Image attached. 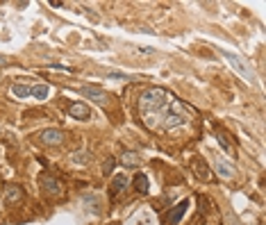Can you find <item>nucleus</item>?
Returning a JSON list of instances; mask_svg holds the SVG:
<instances>
[{"label": "nucleus", "instance_id": "f257e3e1", "mask_svg": "<svg viewBox=\"0 0 266 225\" xmlns=\"http://www.w3.org/2000/svg\"><path fill=\"white\" fill-rule=\"evenodd\" d=\"M139 114L146 128L169 132L187 125L191 109L162 87H150L139 96Z\"/></svg>", "mask_w": 266, "mask_h": 225}, {"label": "nucleus", "instance_id": "f03ea898", "mask_svg": "<svg viewBox=\"0 0 266 225\" xmlns=\"http://www.w3.org/2000/svg\"><path fill=\"white\" fill-rule=\"evenodd\" d=\"M221 55L228 60V64L232 68H235L236 73L241 75V77H246V80H250V82H255V73L250 71V66H246V61L239 57V55H235V53H230V50H223L221 48Z\"/></svg>", "mask_w": 266, "mask_h": 225}, {"label": "nucleus", "instance_id": "7ed1b4c3", "mask_svg": "<svg viewBox=\"0 0 266 225\" xmlns=\"http://www.w3.org/2000/svg\"><path fill=\"white\" fill-rule=\"evenodd\" d=\"M82 96L87 100H94L96 105H107V100H110V96L103 89H98V87H82Z\"/></svg>", "mask_w": 266, "mask_h": 225}, {"label": "nucleus", "instance_id": "20e7f679", "mask_svg": "<svg viewBox=\"0 0 266 225\" xmlns=\"http://www.w3.org/2000/svg\"><path fill=\"white\" fill-rule=\"evenodd\" d=\"M41 143H46V146H62L64 143V132L57 128H48L41 132Z\"/></svg>", "mask_w": 266, "mask_h": 225}, {"label": "nucleus", "instance_id": "39448f33", "mask_svg": "<svg viewBox=\"0 0 266 225\" xmlns=\"http://www.w3.org/2000/svg\"><path fill=\"white\" fill-rule=\"evenodd\" d=\"M41 189H44L46 194H52V195H59L64 191V184L57 180V178H52V175H41Z\"/></svg>", "mask_w": 266, "mask_h": 225}, {"label": "nucleus", "instance_id": "423d86ee", "mask_svg": "<svg viewBox=\"0 0 266 225\" xmlns=\"http://www.w3.org/2000/svg\"><path fill=\"white\" fill-rule=\"evenodd\" d=\"M187 207H189V200H182L180 205H175L173 210L166 214V218H164V225H177L180 221H182V216H185Z\"/></svg>", "mask_w": 266, "mask_h": 225}, {"label": "nucleus", "instance_id": "0eeeda50", "mask_svg": "<svg viewBox=\"0 0 266 225\" xmlns=\"http://www.w3.org/2000/svg\"><path fill=\"white\" fill-rule=\"evenodd\" d=\"M23 200V189L18 184H7L5 187V203L7 205H18Z\"/></svg>", "mask_w": 266, "mask_h": 225}, {"label": "nucleus", "instance_id": "6e6552de", "mask_svg": "<svg viewBox=\"0 0 266 225\" xmlns=\"http://www.w3.org/2000/svg\"><path fill=\"white\" fill-rule=\"evenodd\" d=\"M68 116L78 120H87L91 116V112H89V107L84 103H73V105H68Z\"/></svg>", "mask_w": 266, "mask_h": 225}, {"label": "nucleus", "instance_id": "1a4fd4ad", "mask_svg": "<svg viewBox=\"0 0 266 225\" xmlns=\"http://www.w3.org/2000/svg\"><path fill=\"white\" fill-rule=\"evenodd\" d=\"M193 171H196V178L203 182H209L212 180V171H209V166L203 162V159H193Z\"/></svg>", "mask_w": 266, "mask_h": 225}, {"label": "nucleus", "instance_id": "9d476101", "mask_svg": "<svg viewBox=\"0 0 266 225\" xmlns=\"http://www.w3.org/2000/svg\"><path fill=\"white\" fill-rule=\"evenodd\" d=\"M118 162L123 166H127V168H137V166H141V155H137L132 150H125V152L118 157Z\"/></svg>", "mask_w": 266, "mask_h": 225}, {"label": "nucleus", "instance_id": "9b49d317", "mask_svg": "<svg viewBox=\"0 0 266 225\" xmlns=\"http://www.w3.org/2000/svg\"><path fill=\"white\" fill-rule=\"evenodd\" d=\"M125 187H127V175L125 173H116V175H114V182H111V195L125 191Z\"/></svg>", "mask_w": 266, "mask_h": 225}, {"label": "nucleus", "instance_id": "f8f14e48", "mask_svg": "<svg viewBox=\"0 0 266 225\" xmlns=\"http://www.w3.org/2000/svg\"><path fill=\"white\" fill-rule=\"evenodd\" d=\"M50 93V89L46 87V84H37V87H30V96L34 98V100H46Z\"/></svg>", "mask_w": 266, "mask_h": 225}, {"label": "nucleus", "instance_id": "ddd939ff", "mask_svg": "<svg viewBox=\"0 0 266 225\" xmlns=\"http://www.w3.org/2000/svg\"><path fill=\"white\" fill-rule=\"evenodd\" d=\"M216 171H219V175H221V178H225V180L235 175V168H232L230 164H225V162H221V159L216 162Z\"/></svg>", "mask_w": 266, "mask_h": 225}, {"label": "nucleus", "instance_id": "4468645a", "mask_svg": "<svg viewBox=\"0 0 266 225\" xmlns=\"http://www.w3.org/2000/svg\"><path fill=\"white\" fill-rule=\"evenodd\" d=\"M134 189H137L139 194H148V178L143 173H139V175L134 178Z\"/></svg>", "mask_w": 266, "mask_h": 225}, {"label": "nucleus", "instance_id": "2eb2a0df", "mask_svg": "<svg viewBox=\"0 0 266 225\" xmlns=\"http://www.w3.org/2000/svg\"><path fill=\"white\" fill-rule=\"evenodd\" d=\"M12 93H14L16 98H28L30 96V87L28 84H14V87H12Z\"/></svg>", "mask_w": 266, "mask_h": 225}, {"label": "nucleus", "instance_id": "dca6fc26", "mask_svg": "<svg viewBox=\"0 0 266 225\" xmlns=\"http://www.w3.org/2000/svg\"><path fill=\"white\" fill-rule=\"evenodd\" d=\"M216 139H219V143H221V146H223V150H225V152H232V146H230V143H228L225 135H221V132H219V135H216Z\"/></svg>", "mask_w": 266, "mask_h": 225}, {"label": "nucleus", "instance_id": "f3484780", "mask_svg": "<svg viewBox=\"0 0 266 225\" xmlns=\"http://www.w3.org/2000/svg\"><path fill=\"white\" fill-rule=\"evenodd\" d=\"M114 164H116V159H114V157H110V159H107V162H105L103 171H105V173H111V171H114Z\"/></svg>", "mask_w": 266, "mask_h": 225}, {"label": "nucleus", "instance_id": "a211bd4d", "mask_svg": "<svg viewBox=\"0 0 266 225\" xmlns=\"http://www.w3.org/2000/svg\"><path fill=\"white\" fill-rule=\"evenodd\" d=\"M139 53H141V55H153L155 50H153V48H139Z\"/></svg>", "mask_w": 266, "mask_h": 225}, {"label": "nucleus", "instance_id": "6ab92c4d", "mask_svg": "<svg viewBox=\"0 0 266 225\" xmlns=\"http://www.w3.org/2000/svg\"><path fill=\"white\" fill-rule=\"evenodd\" d=\"M7 61H9L7 57H0V66H7Z\"/></svg>", "mask_w": 266, "mask_h": 225}]
</instances>
